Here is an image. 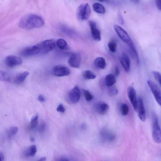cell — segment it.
Masks as SVG:
<instances>
[{
	"label": "cell",
	"mask_w": 161,
	"mask_h": 161,
	"mask_svg": "<svg viewBox=\"0 0 161 161\" xmlns=\"http://www.w3.org/2000/svg\"><path fill=\"white\" fill-rule=\"evenodd\" d=\"M12 77L8 73L0 70V80L2 81L9 82L11 81Z\"/></svg>",
	"instance_id": "23"
},
{
	"label": "cell",
	"mask_w": 161,
	"mask_h": 161,
	"mask_svg": "<svg viewBox=\"0 0 161 161\" xmlns=\"http://www.w3.org/2000/svg\"><path fill=\"white\" fill-rule=\"evenodd\" d=\"M38 44L40 54H46L52 51L55 47V42L52 39L46 40Z\"/></svg>",
	"instance_id": "4"
},
{
	"label": "cell",
	"mask_w": 161,
	"mask_h": 161,
	"mask_svg": "<svg viewBox=\"0 0 161 161\" xmlns=\"http://www.w3.org/2000/svg\"><path fill=\"white\" fill-rule=\"evenodd\" d=\"M80 97V90L77 85L75 86L70 90L68 95L69 101L73 104L77 103L79 101Z\"/></svg>",
	"instance_id": "8"
},
{
	"label": "cell",
	"mask_w": 161,
	"mask_h": 161,
	"mask_svg": "<svg viewBox=\"0 0 161 161\" xmlns=\"http://www.w3.org/2000/svg\"><path fill=\"white\" fill-rule=\"evenodd\" d=\"M156 2L158 9L160 10L161 9V0H156Z\"/></svg>",
	"instance_id": "38"
},
{
	"label": "cell",
	"mask_w": 161,
	"mask_h": 161,
	"mask_svg": "<svg viewBox=\"0 0 161 161\" xmlns=\"http://www.w3.org/2000/svg\"><path fill=\"white\" fill-rule=\"evenodd\" d=\"M30 141H31V142H34V139L33 138V137H31V138H30Z\"/></svg>",
	"instance_id": "43"
},
{
	"label": "cell",
	"mask_w": 161,
	"mask_h": 161,
	"mask_svg": "<svg viewBox=\"0 0 161 161\" xmlns=\"http://www.w3.org/2000/svg\"><path fill=\"white\" fill-rule=\"evenodd\" d=\"M83 91L85 98L86 100L88 102H90L93 98V97L88 90L83 89Z\"/></svg>",
	"instance_id": "30"
},
{
	"label": "cell",
	"mask_w": 161,
	"mask_h": 161,
	"mask_svg": "<svg viewBox=\"0 0 161 161\" xmlns=\"http://www.w3.org/2000/svg\"><path fill=\"white\" fill-rule=\"evenodd\" d=\"M114 73L115 75L116 76H118L120 74V70L119 67L117 66H116L114 69Z\"/></svg>",
	"instance_id": "36"
},
{
	"label": "cell",
	"mask_w": 161,
	"mask_h": 161,
	"mask_svg": "<svg viewBox=\"0 0 161 161\" xmlns=\"http://www.w3.org/2000/svg\"><path fill=\"white\" fill-rule=\"evenodd\" d=\"M57 111L59 112L64 113L65 112V108L62 104H60L57 108Z\"/></svg>",
	"instance_id": "34"
},
{
	"label": "cell",
	"mask_w": 161,
	"mask_h": 161,
	"mask_svg": "<svg viewBox=\"0 0 161 161\" xmlns=\"http://www.w3.org/2000/svg\"><path fill=\"white\" fill-rule=\"evenodd\" d=\"M120 60L125 71L129 73L130 70L131 60L128 55L126 53H123L120 56Z\"/></svg>",
	"instance_id": "16"
},
{
	"label": "cell",
	"mask_w": 161,
	"mask_h": 161,
	"mask_svg": "<svg viewBox=\"0 0 161 161\" xmlns=\"http://www.w3.org/2000/svg\"><path fill=\"white\" fill-rule=\"evenodd\" d=\"M57 46L60 49H66L68 48L67 44L65 40L62 38L58 39L57 41Z\"/></svg>",
	"instance_id": "26"
},
{
	"label": "cell",
	"mask_w": 161,
	"mask_h": 161,
	"mask_svg": "<svg viewBox=\"0 0 161 161\" xmlns=\"http://www.w3.org/2000/svg\"><path fill=\"white\" fill-rule=\"evenodd\" d=\"M127 44L128 45L131 52V53L133 57L136 60L137 63L139 64L140 63L139 57L137 50L132 40H131Z\"/></svg>",
	"instance_id": "19"
},
{
	"label": "cell",
	"mask_w": 161,
	"mask_h": 161,
	"mask_svg": "<svg viewBox=\"0 0 161 161\" xmlns=\"http://www.w3.org/2000/svg\"><path fill=\"white\" fill-rule=\"evenodd\" d=\"M138 116L142 122L146 120V113L143 100L141 97H139L138 99Z\"/></svg>",
	"instance_id": "14"
},
{
	"label": "cell",
	"mask_w": 161,
	"mask_h": 161,
	"mask_svg": "<svg viewBox=\"0 0 161 161\" xmlns=\"http://www.w3.org/2000/svg\"><path fill=\"white\" fill-rule=\"evenodd\" d=\"M23 62V60L21 58L14 55L8 56L6 57L5 59L6 66L11 68L21 65Z\"/></svg>",
	"instance_id": "9"
},
{
	"label": "cell",
	"mask_w": 161,
	"mask_h": 161,
	"mask_svg": "<svg viewBox=\"0 0 161 161\" xmlns=\"http://www.w3.org/2000/svg\"><path fill=\"white\" fill-rule=\"evenodd\" d=\"M81 55L80 53H75L70 57L68 63L70 66L73 68H78L80 67L81 63Z\"/></svg>",
	"instance_id": "15"
},
{
	"label": "cell",
	"mask_w": 161,
	"mask_h": 161,
	"mask_svg": "<svg viewBox=\"0 0 161 161\" xmlns=\"http://www.w3.org/2000/svg\"><path fill=\"white\" fill-rule=\"evenodd\" d=\"M46 127V124L45 123H42L39 127L38 130L40 132H43L45 130Z\"/></svg>",
	"instance_id": "35"
},
{
	"label": "cell",
	"mask_w": 161,
	"mask_h": 161,
	"mask_svg": "<svg viewBox=\"0 0 161 161\" xmlns=\"http://www.w3.org/2000/svg\"><path fill=\"white\" fill-rule=\"evenodd\" d=\"M46 160V158L45 157H44L43 158H42L41 159H39V161H45Z\"/></svg>",
	"instance_id": "42"
},
{
	"label": "cell",
	"mask_w": 161,
	"mask_h": 161,
	"mask_svg": "<svg viewBox=\"0 0 161 161\" xmlns=\"http://www.w3.org/2000/svg\"><path fill=\"white\" fill-rule=\"evenodd\" d=\"M82 74L86 80L93 79L96 77L93 72L89 70H85Z\"/></svg>",
	"instance_id": "24"
},
{
	"label": "cell",
	"mask_w": 161,
	"mask_h": 161,
	"mask_svg": "<svg viewBox=\"0 0 161 161\" xmlns=\"http://www.w3.org/2000/svg\"><path fill=\"white\" fill-rule=\"evenodd\" d=\"M38 116L36 115L33 116L31 119L30 124V128L31 129L35 128L38 125Z\"/></svg>",
	"instance_id": "28"
},
{
	"label": "cell",
	"mask_w": 161,
	"mask_h": 161,
	"mask_svg": "<svg viewBox=\"0 0 161 161\" xmlns=\"http://www.w3.org/2000/svg\"><path fill=\"white\" fill-rule=\"evenodd\" d=\"M95 66L100 69H105L106 66V63L105 59L102 57H98L96 58L94 60Z\"/></svg>",
	"instance_id": "20"
},
{
	"label": "cell",
	"mask_w": 161,
	"mask_h": 161,
	"mask_svg": "<svg viewBox=\"0 0 161 161\" xmlns=\"http://www.w3.org/2000/svg\"><path fill=\"white\" fill-rule=\"evenodd\" d=\"M91 14V10L88 3L80 5L77 9V17L81 21L88 20Z\"/></svg>",
	"instance_id": "2"
},
{
	"label": "cell",
	"mask_w": 161,
	"mask_h": 161,
	"mask_svg": "<svg viewBox=\"0 0 161 161\" xmlns=\"http://www.w3.org/2000/svg\"><path fill=\"white\" fill-rule=\"evenodd\" d=\"M100 137L104 142L111 143L115 140L116 137L115 134L112 131L106 128H104L100 131Z\"/></svg>",
	"instance_id": "5"
},
{
	"label": "cell",
	"mask_w": 161,
	"mask_h": 161,
	"mask_svg": "<svg viewBox=\"0 0 161 161\" xmlns=\"http://www.w3.org/2000/svg\"><path fill=\"white\" fill-rule=\"evenodd\" d=\"M152 137L154 141L160 144L161 141V130L159 125L158 117L156 114L152 115Z\"/></svg>",
	"instance_id": "3"
},
{
	"label": "cell",
	"mask_w": 161,
	"mask_h": 161,
	"mask_svg": "<svg viewBox=\"0 0 161 161\" xmlns=\"http://www.w3.org/2000/svg\"><path fill=\"white\" fill-rule=\"evenodd\" d=\"M108 46L110 52L114 53L116 51L117 44L114 40H111L108 44Z\"/></svg>",
	"instance_id": "27"
},
{
	"label": "cell",
	"mask_w": 161,
	"mask_h": 161,
	"mask_svg": "<svg viewBox=\"0 0 161 161\" xmlns=\"http://www.w3.org/2000/svg\"><path fill=\"white\" fill-rule=\"evenodd\" d=\"M29 73L27 71L19 73L14 78V82L17 84H21L25 80Z\"/></svg>",
	"instance_id": "18"
},
{
	"label": "cell",
	"mask_w": 161,
	"mask_h": 161,
	"mask_svg": "<svg viewBox=\"0 0 161 161\" xmlns=\"http://www.w3.org/2000/svg\"><path fill=\"white\" fill-rule=\"evenodd\" d=\"M18 128L16 127H13L10 128L8 131V134L10 136H12L16 135L18 131Z\"/></svg>",
	"instance_id": "32"
},
{
	"label": "cell",
	"mask_w": 161,
	"mask_h": 161,
	"mask_svg": "<svg viewBox=\"0 0 161 161\" xmlns=\"http://www.w3.org/2000/svg\"><path fill=\"white\" fill-rule=\"evenodd\" d=\"M115 76L113 74H108L105 78V82L107 86L108 87L113 86L116 83Z\"/></svg>",
	"instance_id": "21"
},
{
	"label": "cell",
	"mask_w": 161,
	"mask_h": 161,
	"mask_svg": "<svg viewBox=\"0 0 161 161\" xmlns=\"http://www.w3.org/2000/svg\"><path fill=\"white\" fill-rule=\"evenodd\" d=\"M101 2H103L106 1V0H98Z\"/></svg>",
	"instance_id": "44"
},
{
	"label": "cell",
	"mask_w": 161,
	"mask_h": 161,
	"mask_svg": "<svg viewBox=\"0 0 161 161\" xmlns=\"http://www.w3.org/2000/svg\"><path fill=\"white\" fill-rule=\"evenodd\" d=\"M39 54L40 50L38 44L25 48L20 52V55L24 57L32 56Z\"/></svg>",
	"instance_id": "6"
},
{
	"label": "cell",
	"mask_w": 161,
	"mask_h": 161,
	"mask_svg": "<svg viewBox=\"0 0 161 161\" xmlns=\"http://www.w3.org/2000/svg\"><path fill=\"white\" fill-rule=\"evenodd\" d=\"M114 27L118 36L123 42L127 44L132 40L127 32L121 27L115 24Z\"/></svg>",
	"instance_id": "11"
},
{
	"label": "cell",
	"mask_w": 161,
	"mask_h": 161,
	"mask_svg": "<svg viewBox=\"0 0 161 161\" xmlns=\"http://www.w3.org/2000/svg\"><path fill=\"white\" fill-rule=\"evenodd\" d=\"M38 100L39 102H43L45 101V98L42 95H40L38 97Z\"/></svg>",
	"instance_id": "37"
},
{
	"label": "cell",
	"mask_w": 161,
	"mask_h": 161,
	"mask_svg": "<svg viewBox=\"0 0 161 161\" xmlns=\"http://www.w3.org/2000/svg\"><path fill=\"white\" fill-rule=\"evenodd\" d=\"M93 7L94 11L98 13L103 14L106 13V9L102 4L98 3L93 4Z\"/></svg>",
	"instance_id": "22"
},
{
	"label": "cell",
	"mask_w": 161,
	"mask_h": 161,
	"mask_svg": "<svg viewBox=\"0 0 161 161\" xmlns=\"http://www.w3.org/2000/svg\"><path fill=\"white\" fill-rule=\"evenodd\" d=\"M109 87L108 91L109 95L114 96L118 94V91L116 88L113 86Z\"/></svg>",
	"instance_id": "31"
},
{
	"label": "cell",
	"mask_w": 161,
	"mask_h": 161,
	"mask_svg": "<svg viewBox=\"0 0 161 161\" xmlns=\"http://www.w3.org/2000/svg\"><path fill=\"white\" fill-rule=\"evenodd\" d=\"M43 19L38 15L30 14L26 15L20 19L19 27L25 30H31L41 27L44 26Z\"/></svg>",
	"instance_id": "1"
},
{
	"label": "cell",
	"mask_w": 161,
	"mask_h": 161,
	"mask_svg": "<svg viewBox=\"0 0 161 161\" xmlns=\"http://www.w3.org/2000/svg\"><path fill=\"white\" fill-rule=\"evenodd\" d=\"M109 108V105L106 103L100 102L96 103L95 109L97 113L100 115H105L108 112Z\"/></svg>",
	"instance_id": "17"
},
{
	"label": "cell",
	"mask_w": 161,
	"mask_h": 161,
	"mask_svg": "<svg viewBox=\"0 0 161 161\" xmlns=\"http://www.w3.org/2000/svg\"><path fill=\"white\" fill-rule=\"evenodd\" d=\"M122 114L123 116H127L129 113V108L128 105L126 104H123L121 107Z\"/></svg>",
	"instance_id": "29"
},
{
	"label": "cell",
	"mask_w": 161,
	"mask_h": 161,
	"mask_svg": "<svg viewBox=\"0 0 161 161\" xmlns=\"http://www.w3.org/2000/svg\"><path fill=\"white\" fill-rule=\"evenodd\" d=\"M4 159V156L3 153L1 151H0V161H3Z\"/></svg>",
	"instance_id": "39"
},
{
	"label": "cell",
	"mask_w": 161,
	"mask_h": 161,
	"mask_svg": "<svg viewBox=\"0 0 161 161\" xmlns=\"http://www.w3.org/2000/svg\"><path fill=\"white\" fill-rule=\"evenodd\" d=\"M127 91L128 96L134 110L137 111L138 99L135 89L132 86H130L128 87Z\"/></svg>",
	"instance_id": "12"
},
{
	"label": "cell",
	"mask_w": 161,
	"mask_h": 161,
	"mask_svg": "<svg viewBox=\"0 0 161 161\" xmlns=\"http://www.w3.org/2000/svg\"><path fill=\"white\" fill-rule=\"evenodd\" d=\"M89 25L92 33V37L96 41H100L101 40V35L96 23L93 21L89 22Z\"/></svg>",
	"instance_id": "13"
},
{
	"label": "cell",
	"mask_w": 161,
	"mask_h": 161,
	"mask_svg": "<svg viewBox=\"0 0 161 161\" xmlns=\"http://www.w3.org/2000/svg\"><path fill=\"white\" fill-rule=\"evenodd\" d=\"M153 74L157 81L161 84V74L158 72L154 71L153 72Z\"/></svg>",
	"instance_id": "33"
},
{
	"label": "cell",
	"mask_w": 161,
	"mask_h": 161,
	"mask_svg": "<svg viewBox=\"0 0 161 161\" xmlns=\"http://www.w3.org/2000/svg\"><path fill=\"white\" fill-rule=\"evenodd\" d=\"M148 84L158 103L161 105V91L158 86L154 82L150 80L147 81Z\"/></svg>",
	"instance_id": "7"
},
{
	"label": "cell",
	"mask_w": 161,
	"mask_h": 161,
	"mask_svg": "<svg viewBox=\"0 0 161 161\" xmlns=\"http://www.w3.org/2000/svg\"><path fill=\"white\" fill-rule=\"evenodd\" d=\"M52 72L55 76L61 77L70 75V69L66 66L58 65L55 66L53 68Z\"/></svg>",
	"instance_id": "10"
},
{
	"label": "cell",
	"mask_w": 161,
	"mask_h": 161,
	"mask_svg": "<svg viewBox=\"0 0 161 161\" xmlns=\"http://www.w3.org/2000/svg\"><path fill=\"white\" fill-rule=\"evenodd\" d=\"M37 151L36 146L33 145L27 149L26 153V155L28 157H33L36 154Z\"/></svg>",
	"instance_id": "25"
},
{
	"label": "cell",
	"mask_w": 161,
	"mask_h": 161,
	"mask_svg": "<svg viewBox=\"0 0 161 161\" xmlns=\"http://www.w3.org/2000/svg\"><path fill=\"white\" fill-rule=\"evenodd\" d=\"M118 17L119 18V21H120V23L123 24V18L121 16H120H120H119Z\"/></svg>",
	"instance_id": "40"
},
{
	"label": "cell",
	"mask_w": 161,
	"mask_h": 161,
	"mask_svg": "<svg viewBox=\"0 0 161 161\" xmlns=\"http://www.w3.org/2000/svg\"><path fill=\"white\" fill-rule=\"evenodd\" d=\"M134 3L137 4L139 0H131Z\"/></svg>",
	"instance_id": "41"
}]
</instances>
